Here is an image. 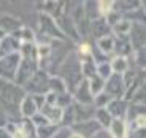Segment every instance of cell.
<instances>
[{"instance_id":"cell-1","label":"cell","mask_w":146,"mask_h":138,"mask_svg":"<svg viewBox=\"0 0 146 138\" xmlns=\"http://www.w3.org/2000/svg\"><path fill=\"white\" fill-rule=\"evenodd\" d=\"M26 95V89L18 86L15 81L0 80V106L2 111H5L10 117V122H18L15 117H21L19 106Z\"/></svg>"},{"instance_id":"cell-2","label":"cell","mask_w":146,"mask_h":138,"mask_svg":"<svg viewBox=\"0 0 146 138\" xmlns=\"http://www.w3.org/2000/svg\"><path fill=\"white\" fill-rule=\"evenodd\" d=\"M49 75L46 70L38 68L36 73L32 76V80L26 84V92H29L30 95H46L49 92Z\"/></svg>"},{"instance_id":"cell-3","label":"cell","mask_w":146,"mask_h":138,"mask_svg":"<svg viewBox=\"0 0 146 138\" xmlns=\"http://www.w3.org/2000/svg\"><path fill=\"white\" fill-rule=\"evenodd\" d=\"M21 54L15 52V54H7L0 59V80L5 81H15L18 67L21 64Z\"/></svg>"},{"instance_id":"cell-4","label":"cell","mask_w":146,"mask_h":138,"mask_svg":"<svg viewBox=\"0 0 146 138\" xmlns=\"http://www.w3.org/2000/svg\"><path fill=\"white\" fill-rule=\"evenodd\" d=\"M38 70V62L32 60V59H21V64L18 67L16 72V78L15 83L21 87H26V84L32 80V76L36 73Z\"/></svg>"},{"instance_id":"cell-5","label":"cell","mask_w":146,"mask_h":138,"mask_svg":"<svg viewBox=\"0 0 146 138\" xmlns=\"http://www.w3.org/2000/svg\"><path fill=\"white\" fill-rule=\"evenodd\" d=\"M40 33L41 35L49 36L51 40H65V35L60 32L56 19L51 15H46V13H41L40 15Z\"/></svg>"},{"instance_id":"cell-6","label":"cell","mask_w":146,"mask_h":138,"mask_svg":"<svg viewBox=\"0 0 146 138\" xmlns=\"http://www.w3.org/2000/svg\"><path fill=\"white\" fill-rule=\"evenodd\" d=\"M105 94H108L111 98H122L125 95V86L122 75L113 73L108 80L105 81Z\"/></svg>"},{"instance_id":"cell-7","label":"cell","mask_w":146,"mask_h":138,"mask_svg":"<svg viewBox=\"0 0 146 138\" xmlns=\"http://www.w3.org/2000/svg\"><path fill=\"white\" fill-rule=\"evenodd\" d=\"M73 98H75V103L78 105H94V95L91 92V87H89V81L83 80L80 83V86L75 89L73 92Z\"/></svg>"},{"instance_id":"cell-8","label":"cell","mask_w":146,"mask_h":138,"mask_svg":"<svg viewBox=\"0 0 146 138\" xmlns=\"http://www.w3.org/2000/svg\"><path fill=\"white\" fill-rule=\"evenodd\" d=\"M129 40H130L133 52L138 51V49H141L143 46H146V26H141V24H132L130 33H129Z\"/></svg>"},{"instance_id":"cell-9","label":"cell","mask_w":146,"mask_h":138,"mask_svg":"<svg viewBox=\"0 0 146 138\" xmlns=\"http://www.w3.org/2000/svg\"><path fill=\"white\" fill-rule=\"evenodd\" d=\"M72 132L75 133H80L83 138H92L97 132L102 130L100 124L97 122L95 119H91V121H86V122H78V124H73L72 127Z\"/></svg>"},{"instance_id":"cell-10","label":"cell","mask_w":146,"mask_h":138,"mask_svg":"<svg viewBox=\"0 0 146 138\" xmlns=\"http://www.w3.org/2000/svg\"><path fill=\"white\" fill-rule=\"evenodd\" d=\"M56 22H57L60 32H62L65 36H70L72 40H80V33H78L76 24L73 22V19L70 18V16L60 15V16L56 18Z\"/></svg>"},{"instance_id":"cell-11","label":"cell","mask_w":146,"mask_h":138,"mask_svg":"<svg viewBox=\"0 0 146 138\" xmlns=\"http://www.w3.org/2000/svg\"><path fill=\"white\" fill-rule=\"evenodd\" d=\"M127 108L129 105L125 98H113L110 102V105L106 106V109L113 119H124L125 114H127Z\"/></svg>"},{"instance_id":"cell-12","label":"cell","mask_w":146,"mask_h":138,"mask_svg":"<svg viewBox=\"0 0 146 138\" xmlns=\"http://www.w3.org/2000/svg\"><path fill=\"white\" fill-rule=\"evenodd\" d=\"M38 111H40V109H38V105L35 103L33 95L27 94L26 97H24V100L21 102V106H19L21 117H24V119H32Z\"/></svg>"},{"instance_id":"cell-13","label":"cell","mask_w":146,"mask_h":138,"mask_svg":"<svg viewBox=\"0 0 146 138\" xmlns=\"http://www.w3.org/2000/svg\"><path fill=\"white\" fill-rule=\"evenodd\" d=\"M73 106H75V124L94 119V116H95L94 105H78V103H73Z\"/></svg>"},{"instance_id":"cell-14","label":"cell","mask_w":146,"mask_h":138,"mask_svg":"<svg viewBox=\"0 0 146 138\" xmlns=\"http://www.w3.org/2000/svg\"><path fill=\"white\" fill-rule=\"evenodd\" d=\"M40 113H41V114H43V116L46 117V119L49 121L51 124L59 125V124L62 122L64 109L59 108V106H51V105H46V103H44V105L40 108Z\"/></svg>"},{"instance_id":"cell-15","label":"cell","mask_w":146,"mask_h":138,"mask_svg":"<svg viewBox=\"0 0 146 138\" xmlns=\"http://www.w3.org/2000/svg\"><path fill=\"white\" fill-rule=\"evenodd\" d=\"M110 32H111V27L108 26V22H106L105 18H99V19H95V21H91V33L97 40L106 36Z\"/></svg>"},{"instance_id":"cell-16","label":"cell","mask_w":146,"mask_h":138,"mask_svg":"<svg viewBox=\"0 0 146 138\" xmlns=\"http://www.w3.org/2000/svg\"><path fill=\"white\" fill-rule=\"evenodd\" d=\"M19 49H21V41L18 38H15L13 35H7L3 40L0 41V52L3 56L19 52Z\"/></svg>"},{"instance_id":"cell-17","label":"cell","mask_w":146,"mask_h":138,"mask_svg":"<svg viewBox=\"0 0 146 138\" xmlns=\"http://www.w3.org/2000/svg\"><path fill=\"white\" fill-rule=\"evenodd\" d=\"M21 27H22L21 21H19L18 18H13V16H10V15L0 16V29L3 30L5 33H8V32L15 33V32H18Z\"/></svg>"},{"instance_id":"cell-18","label":"cell","mask_w":146,"mask_h":138,"mask_svg":"<svg viewBox=\"0 0 146 138\" xmlns=\"http://www.w3.org/2000/svg\"><path fill=\"white\" fill-rule=\"evenodd\" d=\"M108 132L111 133L113 138H125L127 137V124H125V119H113Z\"/></svg>"},{"instance_id":"cell-19","label":"cell","mask_w":146,"mask_h":138,"mask_svg":"<svg viewBox=\"0 0 146 138\" xmlns=\"http://www.w3.org/2000/svg\"><path fill=\"white\" fill-rule=\"evenodd\" d=\"M81 73H83L84 80H91L92 76L97 75V64L94 62L92 57H88V59H83L81 60Z\"/></svg>"},{"instance_id":"cell-20","label":"cell","mask_w":146,"mask_h":138,"mask_svg":"<svg viewBox=\"0 0 146 138\" xmlns=\"http://www.w3.org/2000/svg\"><path fill=\"white\" fill-rule=\"evenodd\" d=\"M114 49H116V52H117L116 56H121V57H127V56L133 51V49H132V44H130L129 36H117Z\"/></svg>"},{"instance_id":"cell-21","label":"cell","mask_w":146,"mask_h":138,"mask_svg":"<svg viewBox=\"0 0 146 138\" xmlns=\"http://www.w3.org/2000/svg\"><path fill=\"white\" fill-rule=\"evenodd\" d=\"M114 46H116V40L111 35H106L100 40H97V49L102 54H111L114 51Z\"/></svg>"},{"instance_id":"cell-22","label":"cell","mask_w":146,"mask_h":138,"mask_svg":"<svg viewBox=\"0 0 146 138\" xmlns=\"http://www.w3.org/2000/svg\"><path fill=\"white\" fill-rule=\"evenodd\" d=\"M111 65V70L113 73H117V75H124L125 72L129 70V60L127 57H121V56H114L110 62Z\"/></svg>"},{"instance_id":"cell-23","label":"cell","mask_w":146,"mask_h":138,"mask_svg":"<svg viewBox=\"0 0 146 138\" xmlns=\"http://www.w3.org/2000/svg\"><path fill=\"white\" fill-rule=\"evenodd\" d=\"M94 119L97 121V122L100 124V127L102 129H110V125H111V122H113V117H111V114L108 113V109L106 108H99L95 109V116Z\"/></svg>"},{"instance_id":"cell-24","label":"cell","mask_w":146,"mask_h":138,"mask_svg":"<svg viewBox=\"0 0 146 138\" xmlns=\"http://www.w3.org/2000/svg\"><path fill=\"white\" fill-rule=\"evenodd\" d=\"M130 29H132V22L129 21L127 18H122L117 24H114V26L111 27V30L116 33V36H129Z\"/></svg>"},{"instance_id":"cell-25","label":"cell","mask_w":146,"mask_h":138,"mask_svg":"<svg viewBox=\"0 0 146 138\" xmlns=\"http://www.w3.org/2000/svg\"><path fill=\"white\" fill-rule=\"evenodd\" d=\"M59 125L56 124H48V125H41V127H36L35 129V135L36 138H52L59 130Z\"/></svg>"},{"instance_id":"cell-26","label":"cell","mask_w":146,"mask_h":138,"mask_svg":"<svg viewBox=\"0 0 146 138\" xmlns=\"http://www.w3.org/2000/svg\"><path fill=\"white\" fill-rule=\"evenodd\" d=\"M49 92H54V94H57V95H62V94H67V92H68L62 78L54 76V78L49 80Z\"/></svg>"},{"instance_id":"cell-27","label":"cell","mask_w":146,"mask_h":138,"mask_svg":"<svg viewBox=\"0 0 146 138\" xmlns=\"http://www.w3.org/2000/svg\"><path fill=\"white\" fill-rule=\"evenodd\" d=\"M88 81H89V87H91V92H92L94 97L99 95V94H102V92L105 91V81H103L99 75L92 76L91 80H88Z\"/></svg>"},{"instance_id":"cell-28","label":"cell","mask_w":146,"mask_h":138,"mask_svg":"<svg viewBox=\"0 0 146 138\" xmlns=\"http://www.w3.org/2000/svg\"><path fill=\"white\" fill-rule=\"evenodd\" d=\"M97 75H99L103 81H106L110 76H111V75H113V70H111L110 62H102V64H97Z\"/></svg>"},{"instance_id":"cell-29","label":"cell","mask_w":146,"mask_h":138,"mask_svg":"<svg viewBox=\"0 0 146 138\" xmlns=\"http://www.w3.org/2000/svg\"><path fill=\"white\" fill-rule=\"evenodd\" d=\"M113 98L110 97L108 94H105V92H102V94L99 95H95L94 97V106L95 109H99V108H106V106L110 105V102H111Z\"/></svg>"},{"instance_id":"cell-30","label":"cell","mask_w":146,"mask_h":138,"mask_svg":"<svg viewBox=\"0 0 146 138\" xmlns=\"http://www.w3.org/2000/svg\"><path fill=\"white\" fill-rule=\"evenodd\" d=\"M132 103H137V105H145L146 106V83L140 86V89L133 94L132 97Z\"/></svg>"},{"instance_id":"cell-31","label":"cell","mask_w":146,"mask_h":138,"mask_svg":"<svg viewBox=\"0 0 146 138\" xmlns=\"http://www.w3.org/2000/svg\"><path fill=\"white\" fill-rule=\"evenodd\" d=\"M97 8H99L100 18H106L114 10V2H97Z\"/></svg>"},{"instance_id":"cell-32","label":"cell","mask_w":146,"mask_h":138,"mask_svg":"<svg viewBox=\"0 0 146 138\" xmlns=\"http://www.w3.org/2000/svg\"><path fill=\"white\" fill-rule=\"evenodd\" d=\"M135 64L141 70H146V46H143L141 49L135 51Z\"/></svg>"},{"instance_id":"cell-33","label":"cell","mask_w":146,"mask_h":138,"mask_svg":"<svg viewBox=\"0 0 146 138\" xmlns=\"http://www.w3.org/2000/svg\"><path fill=\"white\" fill-rule=\"evenodd\" d=\"M30 122L33 124V127H35V129H36V127H41V125H48V124H51L49 121L46 119V117L43 116V114H41L40 111L36 113V114L32 117V119H30Z\"/></svg>"},{"instance_id":"cell-34","label":"cell","mask_w":146,"mask_h":138,"mask_svg":"<svg viewBox=\"0 0 146 138\" xmlns=\"http://www.w3.org/2000/svg\"><path fill=\"white\" fill-rule=\"evenodd\" d=\"M70 135H72V129L70 127H62V129H59L57 133H56L52 138H70Z\"/></svg>"},{"instance_id":"cell-35","label":"cell","mask_w":146,"mask_h":138,"mask_svg":"<svg viewBox=\"0 0 146 138\" xmlns=\"http://www.w3.org/2000/svg\"><path fill=\"white\" fill-rule=\"evenodd\" d=\"M8 122H10V117L7 116V113L5 111L0 109V129H5L8 125Z\"/></svg>"},{"instance_id":"cell-36","label":"cell","mask_w":146,"mask_h":138,"mask_svg":"<svg viewBox=\"0 0 146 138\" xmlns=\"http://www.w3.org/2000/svg\"><path fill=\"white\" fill-rule=\"evenodd\" d=\"M92 138H113V137H111V133H110L108 130L102 129V130H100V132H97V133H95Z\"/></svg>"},{"instance_id":"cell-37","label":"cell","mask_w":146,"mask_h":138,"mask_svg":"<svg viewBox=\"0 0 146 138\" xmlns=\"http://www.w3.org/2000/svg\"><path fill=\"white\" fill-rule=\"evenodd\" d=\"M70 138H83L80 133H75V132H72V135H70Z\"/></svg>"}]
</instances>
